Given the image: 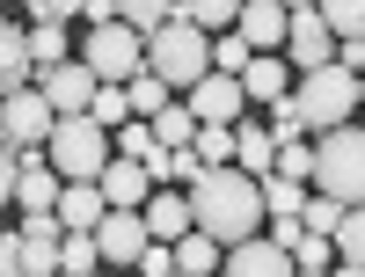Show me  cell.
<instances>
[{
	"label": "cell",
	"instance_id": "8fae6325",
	"mask_svg": "<svg viewBox=\"0 0 365 277\" xmlns=\"http://www.w3.org/2000/svg\"><path fill=\"white\" fill-rule=\"evenodd\" d=\"M146 241H154V234H146V219H139L132 204H110L103 219H96V249H103V263H139Z\"/></svg>",
	"mask_w": 365,
	"mask_h": 277
},
{
	"label": "cell",
	"instance_id": "ffe728a7",
	"mask_svg": "<svg viewBox=\"0 0 365 277\" xmlns=\"http://www.w3.org/2000/svg\"><path fill=\"white\" fill-rule=\"evenodd\" d=\"M329 241H336V270H365V204H344Z\"/></svg>",
	"mask_w": 365,
	"mask_h": 277
},
{
	"label": "cell",
	"instance_id": "9c48e42d",
	"mask_svg": "<svg viewBox=\"0 0 365 277\" xmlns=\"http://www.w3.org/2000/svg\"><path fill=\"white\" fill-rule=\"evenodd\" d=\"M29 80H37V95H44L58 117H66V110H88V95H96V73H88L73 51H66V58H51V66H37Z\"/></svg>",
	"mask_w": 365,
	"mask_h": 277
},
{
	"label": "cell",
	"instance_id": "484cf974",
	"mask_svg": "<svg viewBox=\"0 0 365 277\" xmlns=\"http://www.w3.org/2000/svg\"><path fill=\"white\" fill-rule=\"evenodd\" d=\"M314 8L336 37H365V0H314Z\"/></svg>",
	"mask_w": 365,
	"mask_h": 277
},
{
	"label": "cell",
	"instance_id": "f546056e",
	"mask_svg": "<svg viewBox=\"0 0 365 277\" xmlns=\"http://www.w3.org/2000/svg\"><path fill=\"white\" fill-rule=\"evenodd\" d=\"M161 15H175V0H117V22H132L139 37H146V29H154Z\"/></svg>",
	"mask_w": 365,
	"mask_h": 277
},
{
	"label": "cell",
	"instance_id": "4316f807",
	"mask_svg": "<svg viewBox=\"0 0 365 277\" xmlns=\"http://www.w3.org/2000/svg\"><path fill=\"white\" fill-rule=\"evenodd\" d=\"M270 168H278V175H292V182H307V175H314V146L292 132V139H278V161H270Z\"/></svg>",
	"mask_w": 365,
	"mask_h": 277
},
{
	"label": "cell",
	"instance_id": "4fadbf2b",
	"mask_svg": "<svg viewBox=\"0 0 365 277\" xmlns=\"http://www.w3.org/2000/svg\"><path fill=\"white\" fill-rule=\"evenodd\" d=\"M285 22H292L285 0H241V8H234V29H241L256 51H285Z\"/></svg>",
	"mask_w": 365,
	"mask_h": 277
},
{
	"label": "cell",
	"instance_id": "44dd1931",
	"mask_svg": "<svg viewBox=\"0 0 365 277\" xmlns=\"http://www.w3.org/2000/svg\"><path fill=\"white\" fill-rule=\"evenodd\" d=\"M168 249H175V270H190V277H212V270H220V241H212V234H175L168 241Z\"/></svg>",
	"mask_w": 365,
	"mask_h": 277
},
{
	"label": "cell",
	"instance_id": "30bf717a",
	"mask_svg": "<svg viewBox=\"0 0 365 277\" xmlns=\"http://www.w3.org/2000/svg\"><path fill=\"white\" fill-rule=\"evenodd\" d=\"M285 58H292V73L336 58V29L322 22V8H292V22H285Z\"/></svg>",
	"mask_w": 365,
	"mask_h": 277
},
{
	"label": "cell",
	"instance_id": "ab89813d",
	"mask_svg": "<svg viewBox=\"0 0 365 277\" xmlns=\"http://www.w3.org/2000/svg\"><path fill=\"white\" fill-rule=\"evenodd\" d=\"M358 110H365V103H358ZM358 125H365V117H358Z\"/></svg>",
	"mask_w": 365,
	"mask_h": 277
},
{
	"label": "cell",
	"instance_id": "7402d4cb",
	"mask_svg": "<svg viewBox=\"0 0 365 277\" xmlns=\"http://www.w3.org/2000/svg\"><path fill=\"white\" fill-rule=\"evenodd\" d=\"M125 103H132V117H154V110L168 103V80H161L154 66H139V73L125 80Z\"/></svg>",
	"mask_w": 365,
	"mask_h": 277
},
{
	"label": "cell",
	"instance_id": "2e32d148",
	"mask_svg": "<svg viewBox=\"0 0 365 277\" xmlns=\"http://www.w3.org/2000/svg\"><path fill=\"white\" fill-rule=\"evenodd\" d=\"M139 219H146L154 241H175V234H190V197H182V190H146Z\"/></svg>",
	"mask_w": 365,
	"mask_h": 277
},
{
	"label": "cell",
	"instance_id": "9a60e30c",
	"mask_svg": "<svg viewBox=\"0 0 365 277\" xmlns=\"http://www.w3.org/2000/svg\"><path fill=\"white\" fill-rule=\"evenodd\" d=\"M96 190H103V204H146V190H154V175H146V161H125V153H110L103 161V175H96Z\"/></svg>",
	"mask_w": 365,
	"mask_h": 277
},
{
	"label": "cell",
	"instance_id": "ac0fdd59",
	"mask_svg": "<svg viewBox=\"0 0 365 277\" xmlns=\"http://www.w3.org/2000/svg\"><path fill=\"white\" fill-rule=\"evenodd\" d=\"M58 270H66V277H96V270H103V249H96V234H88V226H66V234H58Z\"/></svg>",
	"mask_w": 365,
	"mask_h": 277
},
{
	"label": "cell",
	"instance_id": "d6986e66",
	"mask_svg": "<svg viewBox=\"0 0 365 277\" xmlns=\"http://www.w3.org/2000/svg\"><path fill=\"white\" fill-rule=\"evenodd\" d=\"M29 73H37V66H29V44H22V29H15V22H0V95H15V88H22Z\"/></svg>",
	"mask_w": 365,
	"mask_h": 277
},
{
	"label": "cell",
	"instance_id": "1f68e13d",
	"mask_svg": "<svg viewBox=\"0 0 365 277\" xmlns=\"http://www.w3.org/2000/svg\"><path fill=\"white\" fill-rule=\"evenodd\" d=\"M197 175H205V161H197V146H168V182H182V190H190Z\"/></svg>",
	"mask_w": 365,
	"mask_h": 277
},
{
	"label": "cell",
	"instance_id": "603a6c76",
	"mask_svg": "<svg viewBox=\"0 0 365 277\" xmlns=\"http://www.w3.org/2000/svg\"><path fill=\"white\" fill-rule=\"evenodd\" d=\"M22 44H29V66H51V58H66V29L58 22H29Z\"/></svg>",
	"mask_w": 365,
	"mask_h": 277
},
{
	"label": "cell",
	"instance_id": "8992f818",
	"mask_svg": "<svg viewBox=\"0 0 365 277\" xmlns=\"http://www.w3.org/2000/svg\"><path fill=\"white\" fill-rule=\"evenodd\" d=\"M81 66L96 73V80H132L139 66H146V37L132 22H88V44H81Z\"/></svg>",
	"mask_w": 365,
	"mask_h": 277
},
{
	"label": "cell",
	"instance_id": "3957f363",
	"mask_svg": "<svg viewBox=\"0 0 365 277\" xmlns=\"http://www.w3.org/2000/svg\"><path fill=\"white\" fill-rule=\"evenodd\" d=\"M146 66L168 80V95H182V88L212 66V29L190 22V15H161L154 29H146Z\"/></svg>",
	"mask_w": 365,
	"mask_h": 277
},
{
	"label": "cell",
	"instance_id": "7a4b0ae2",
	"mask_svg": "<svg viewBox=\"0 0 365 277\" xmlns=\"http://www.w3.org/2000/svg\"><path fill=\"white\" fill-rule=\"evenodd\" d=\"M292 110H299V132L351 125L358 117V73L344 66V58H322V66L292 73Z\"/></svg>",
	"mask_w": 365,
	"mask_h": 277
},
{
	"label": "cell",
	"instance_id": "277c9868",
	"mask_svg": "<svg viewBox=\"0 0 365 277\" xmlns=\"http://www.w3.org/2000/svg\"><path fill=\"white\" fill-rule=\"evenodd\" d=\"M314 190H329L336 204H365V125H329L314 139Z\"/></svg>",
	"mask_w": 365,
	"mask_h": 277
},
{
	"label": "cell",
	"instance_id": "83f0119b",
	"mask_svg": "<svg viewBox=\"0 0 365 277\" xmlns=\"http://www.w3.org/2000/svg\"><path fill=\"white\" fill-rule=\"evenodd\" d=\"M190 146H197V161H205V168H220V161H234V125H197Z\"/></svg>",
	"mask_w": 365,
	"mask_h": 277
},
{
	"label": "cell",
	"instance_id": "8d00e7d4",
	"mask_svg": "<svg viewBox=\"0 0 365 277\" xmlns=\"http://www.w3.org/2000/svg\"><path fill=\"white\" fill-rule=\"evenodd\" d=\"M117 15V0H81V22H110Z\"/></svg>",
	"mask_w": 365,
	"mask_h": 277
},
{
	"label": "cell",
	"instance_id": "7c38bea8",
	"mask_svg": "<svg viewBox=\"0 0 365 277\" xmlns=\"http://www.w3.org/2000/svg\"><path fill=\"white\" fill-rule=\"evenodd\" d=\"M58 234H66V226H58V211H29V226L15 234V270L22 277H51L58 270Z\"/></svg>",
	"mask_w": 365,
	"mask_h": 277
},
{
	"label": "cell",
	"instance_id": "d4e9b609",
	"mask_svg": "<svg viewBox=\"0 0 365 277\" xmlns=\"http://www.w3.org/2000/svg\"><path fill=\"white\" fill-rule=\"evenodd\" d=\"M249 51H256V44H249V37H241V29L227 22L220 37H212V66H220V73H241V66H249Z\"/></svg>",
	"mask_w": 365,
	"mask_h": 277
},
{
	"label": "cell",
	"instance_id": "4dcf8cb0",
	"mask_svg": "<svg viewBox=\"0 0 365 277\" xmlns=\"http://www.w3.org/2000/svg\"><path fill=\"white\" fill-rule=\"evenodd\" d=\"M234 8H241V0H175V15H190V22H205V29H227Z\"/></svg>",
	"mask_w": 365,
	"mask_h": 277
},
{
	"label": "cell",
	"instance_id": "f35d334b",
	"mask_svg": "<svg viewBox=\"0 0 365 277\" xmlns=\"http://www.w3.org/2000/svg\"><path fill=\"white\" fill-rule=\"evenodd\" d=\"M285 8H314V0H285Z\"/></svg>",
	"mask_w": 365,
	"mask_h": 277
},
{
	"label": "cell",
	"instance_id": "6da1fadb",
	"mask_svg": "<svg viewBox=\"0 0 365 277\" xmlns=\"http://www.w3.org/2000/svg\"><path fill=\"white\" fill-rule=\"evenodd\" d=\"M182 197H190V226H197V234H212L220 249L263 226V190H256V175H249V168H234V161L205 168Z\"/></svg>",
	"mask_w": 365,
	"mask_h": 277
},
{
	"label": "cell",
	"instance_id": "cb8c5ba5",
	"mask_svg": "<svg viewBox=\"0 0 365 277\" xmlns=\"http://www.w3.org/2000/svg\"><path fill=\"white\" fill-rule=\"evenodd\" d=\"M292 270H336V241L299 226V241H292Z\"/></svg>",
	"mask_w": 365,
	"mask_h": 277
},
{
	"label": "cell",
	"instance_id": "f1b7e54d",
	"mask_svg": "<svg viewBox=\"0 0 365 277\" xmlns=\"http://www.w3.org/2000/svg\"><path fill=\"white\" fill-rule=\"evenodd\" d=\"M336 219H344V204L329 197V190H314L307 204H299V226H307V234H336Z\"/></svg>",
	"mask_w": 365,
	"mask_h": 277
},
{
	"label": "cell",
	"instance_id": "74e56055",
	"mask_svg": "<svg viewBox=\"0 0 365 277\" xmlns=\"http://www.w3.org/2000/svg\"><path fill=\"white\" fill-rule=\"evenodd\" d=\"M15 256H22V249H15V234H0V277H15Z\"/></svg>",
	"mask_w": 365,
	"mask_h": 277
},
{
	"label": "cell",
	"instance_id": "ba28073f",
	"mask_svg": "<svg viewBox=\"0 0 365 277\" xmlns=\"http://www.w3.org/2000/svg\"><path fill=\"white\" fill-rule=\"evenodd\" d=\"M51 117H58V110L37 95V80H22L15 95H0V139H8V146H44Z\"/></svg>",
	"mask_w": 365,
	"mask_h": 277
},
{
	"label": "cell",
	"instance_id": "e0dca14e",
	"mask_svg": "<svg viewBox=\"0 0 365 277\" xmlns=\"http://www.w3.org/2000/svg\"><path fill=\"white\" fill-rule=\"evenodd\" d=\"M270 161H278V132H270V125H241V117H234V168L263 175Z\"/></svg>",
	"mask_w": 365,
	"mask_h": 277
},
{
	"label": "cell",
	"instance_id": "5bb4252c",
	"mask_svg": "<svg viewBox=\"0 0 365 277\" xmlns=\"http://www.w3.org/2000/svg\"><path fill=\"white\" fill-rule=\"evenodd\" d=\"M234 80H241V95H249V103H278L285 88H292V58H285V51H249V66H241Z\"/></svg>",
	"mask_w": 365,
	"mask_h": 277
},
{
	"label": "cell",
	"instance_id": "836d02e7",
	"mask_svg": "<svg viewBox=\"0 0 365 277\" xmlns=\"http://www.w3.org/2000/svg\"><path fill=\"white\" fill-rule=\"evenodd\" d=\"M29 22H81V0H29Z\"/></svg>",
	"mask_w": 365,
	"mask_h": 277
},
{
	"label": "cell",
	"instance_id": "d6a6232c",
	"mask_svg": "<svg viewBox=\"0 0 365 277\" xmlns=\"http://www.w3.org/2000/svg\"><path fill=\"white\" fill-rule=\"evenodd\" d=\"M139 270H146V277H175V249H168V241H146V249H139Z\"/></svg>",
	"mask_w": 365,
	"mask_h": 277
},
{
	"label": "cell",
	"instance_id": "e575fe53",
	"mask_svg": "<svg viewBox=\"0 0 365 277\" xmlns=\"http://www.w3.org/2000/svg\"><path fill=\"white\" fill-rule=\"evenodd\" d=\"M8 204H15V146L0 139V211H8Z\"/></svg>",
	"mask_w": 365,
	"mask_h": 277
},
{
	"label": "cell",
	"instance_id": "52a82bcc",
	"mask_svg": "<svg viewBox=\"0 0 365 277\" xmlns=\"http://www.w3.org/2000/svg\"><path fill=\"white\" fill-rule=\"evenodd\" d=\"M182 103H190L197 125H234V117H249V95H241V80L220 73V66H205L190 88H182Z\"/></svg>",
	"mask_w": 365,
	"mask_h": 277
},
{
	"label": "cell",
	"instance_id": "5b68a950",
	"mask_svg": "<svg viewBox=\"0 0 365 277\" xmlns=\"http://www.w3.org/2000/svg\"><path fill=\"white\" fill-rule=\"evenodd\" d=\"M44 161L66 175V182H73V175H103L110 132H103L88 110H66V117H51V132H44Z\"/></svg>",
	"mask_w": 365,
	"mask_h": 277
},
{
	"label": "cell",
	"instance_id": "d590c367",
	"mask_svg": "<svg viewBox=\"0 0 365 277\" xmlns=\"http://www.w3.org/2000/svg\"><path fill=\"white\" fill-rule=\"evenodd\" d=\"M336 58H344L351 73H365V37H336Z\"/></svg>",
	"mask_w": 365,
	"mask_h": 277
}]
</instances>
